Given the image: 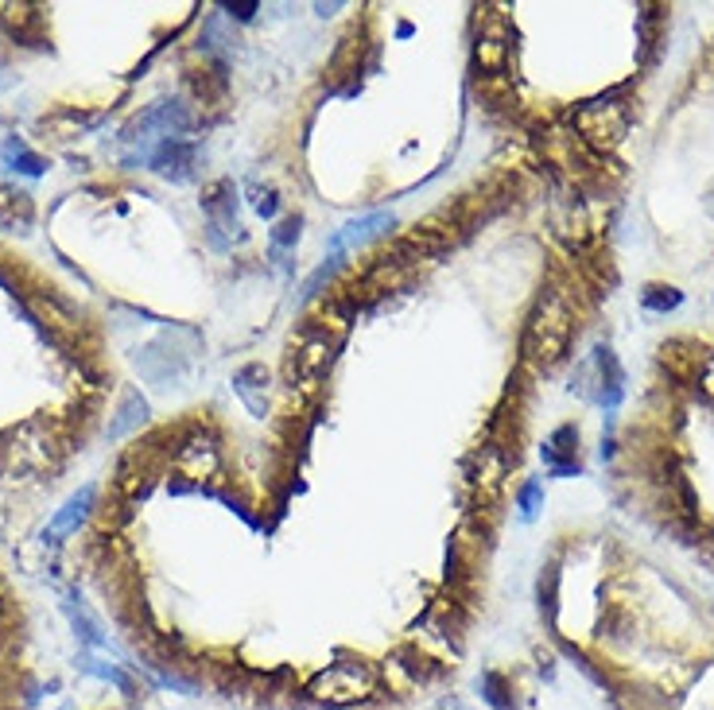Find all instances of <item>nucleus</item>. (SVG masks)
<instances>
[{"instance_id": "obj_14", "label": "nucleus", "mask_w": 714, "mask_h": 710, "mask_svg": "<svg viewBox=\"0 0 714 710\" xmlns=\"http://www.w3.org/2000/svg\"><path fill=\"white\" fill-rule=\"evenodd\" d=\"M544 505V485L540 482H524L520 485V517L532 520Z\"/></svg>"}, {"instance_id": "obj_1", "label": "nucleus", "mask_w": 714, "mask_h": 710, "mask_svg": "<svg viewBox=\"0 0 714 710\" xmlns=\"http://www.w3.org/2000/svg\"><path fill=\"white\" fill-rule=\"evenodd\" d=\"M338 350H342V334L326 330L319 319H303L292 334V350H288V381L299 392H315Z\"/></svg>"}, {"instance_id": "obj_13", "label": "nucleus", "mask_w": 714, "mask_h": 710, "mask_svg": "<svg viewBox=\"0 0 714 710\" xmlns=\"http://www.w3.org/2000/svg\"><path fill=\"white\" fill-rule=\"evenodd\" d=\"M555 590H559V567L548 563L544 575H540V610H544L548 621L555 617V606H559V602H555Z\"/></svg>"}, {"instance_id": "obj_15", "label": "nucleus", "mask_w": 714, "mask_h": 710, "mask_svg": "<svg viewBox=\"0 0 714 710\" xmlns=\"http://www.w3.org/2000/svg\"><path fill=\"white\" fill-rule=\"evenodd\" d=\"M338 260H342V257H334V260H330V264H323V268H319V272H315V276L307 280V288H303V295H307V299H315V295H319V288H323L326 280L334 276V268H338Z\"/></svg>"}, {"instance_id": "obj_18", "label": "nucleus", "mask_w": 714, "mask_h": 710, "mask_svg": "<svg viewBox=\"0 0 714 710\" xmlns=\"http://www.w3.org/2000/svg\"><path fill=\"white\" fill-rule=\"evenodd\" d=\"M699 388L714 400V354L703 357V365H699Z\"/></svg>"}, {"instance_id": "obj_4", "label": "nucleus", "mask_w": 714, "mask_h": 710, "mask_svg": "<svg viewBox=\"0 0 714 710\" xmlns=\"http://www.w3.org/2000/svg\"><path fill=\"white\" fill-rule=\"evenodd\" d=\"M540 454H544V462H548V470L555 478H579L583 474V466H579V431L571 423L559 427Z\"/></svg>"}, {"instance_id": "obj_6", "label": "nucleus", "mask_w": 714, "mask_h": 710, "mask_svg": "<svg viewBox=\"0 0 714 710\" xmlns=\"http://www.w3.org/2000/svg\"><path fill=\"white\" fill-rule=\"evenodd\" d=\"M594 365H598V404H606V408H617V400H621V392H625V377H621V365H617V357L610 346H598V357H594Z\"/></svg>"}, {"instance_id": "obj_19", "label": "nucleus", "mask_w": 714, "mask_h": 710, "mask_svg": "<svg viewBox=\"0 0 714 710\" xmlns=\"http://www.w3.org/2000/svg\"><path fill=\"white\" fill-rule=\"evenodd\" d=\"M226 12H229V16H237V20H249V16L257 12V4H229Z\"/></svg>"}, {"instance_id": "obj_2", "label": "nucleus", "mask_w": 714, "mask_h": 710, "mask_svg": "<svg viewBox=\"0 0 714 710\" xmlns=\"http://www.w3.org/2000/svg\"><path fill=\"white\" fill-rule=\"evenodd\" d=\"M571 303L563 291H548L524 330V357L532 365H555L571 342Z\"/></svg>"}, {"instance_id": "obj_3", "label": "nucleus", "mask_w": 714, "mask_h": 710, "mask_svg": "<svg viewBox=\"0 0 714 710\" xmlns=\"http://www.w3.org/2000/svg\"><path fill=\"white\" fill-rule=\"evenodd\" d=\"M629 125H633V109H629V101L621 94L594 97V101H586V105L575 109V129H579V136H583L590 148H598V152L617 148V144L625 140Z\"/></svg>"}, {"instance_id": "obj_16", "label": "nucleus", "mask_w": 714, "mask_h": 710, "mask_svg": "<svg viewBox=\"0 0 714 710\" xmlns=\"http://www.w3.org/2000/svg\"><path fill=\"white\" fill-rule=\"evenodd\" d=\"M299 226H303V218H288V222H280L276 233H272V241H276V245H295V241H299Z\"/></svg>"}, {"instance_id": "obj_8", "label": "nucleus", "mask_w": 714, "mask_h": 710, "mask_svg": "<svg viewBox=\"0 0 714 710\" xmlns=\"http://www.w3.org/2000/svg\"><path fill=\"white\" fill-rule=\"evenodd\" d=\"M90 501H94V489H82L78 497H70V501L63 505V513L51 520V528H47V540H55V536H66L70 528H78V520L86 517Z\"/></svg>"}, {"instance_id": "obj_11", "label": "nucleus", "mask_w": 714, "mask_h": 710, "mask_svg": "<svg viewBox=\"0 0 714 710\" xmlns=\"http://www.w3.org/2000/svg\"><path fill=\"white\" fill-rule=\"evenodd\" d=\"M392 226V214H369V218H361V222H350V226L342 229L338 237H334V245H357V241H369L373 233H381V229Z\"/></svg>"}, {"instance_id": "obj_9", "label": "nucleus", "mask_w": 714, "mask_h": 710, "mask_svg": "<svg viewBox=\"0 0 714 710\" xmlns=\"http://www.w3.org/2000/svg\"><path fill=\"white\" fill-rule=\"evenodd\" d=\"M257 385H268V373H264V365H245L237 377H233V388H237V396L257 412L264 416V400L257 396Z\"/></svg>"}, {"instance_id": "obj_10", "label": "nucleus", "mask_w": 714, "mask_h": 710, "mask_svg": "<svg viewBox=\"0 0 714 710\" xmlns=\"http://www.w3.org/2000/svg\"><path fill=\"white\" fill-rule=\"evenodd\" d=\"M191 86H195L202 105H218V101H226V70H222V66L195 70V74H191Z\"/></svg>"}, {"instance_id": "obj_17", "label": "nucleus", "mask_w": 714, "mask_h": 710, "mask_svg": "<svg viewBox=\"0 0 714 710\" xmlns=\"http://www.w3.org/2000/svg\"><path fill=\"white\" fill-rule=\"evenodd\" d=\"M253 206H257L264 218H272V214H276V191H260V187H253Z\"/></svg>"}, {"instance_id": "obj_12", "label": "nucleus", "mask_w": 714, "mask_h": 710, "mask_svg": "<svg viewBox=\"0 0 714 710\" xmlns=\"http://www.w3.org/2000/svg\"><path fill=\"white\" fill-rule=\"evenodd\" d=\"M641 299H645V307H649V311H676L683 295L676 288H664V284H649Z\"/></svg>"}, {"instance_id": "obj_7", "label": "nucleus", "mask_w": 714, "mask_h": 710, "mask_svg": "<svg viewBox=\"0 0 714 710\" xmlns=\"http://www.w3.org/2000/svg\"><path fill=\"white\" fill-rule=\"evenodd\" d=\"M35 218L32 194L16 191V187H0V226H16L28 229Z\"/></svg>"}, {"instance_id": "obj_5", "label": "nucleus", "mask_w": 714, "mask_h": 710, "mask_svg": "<svg viewBox=\"0 0 714 710\" xmlns=\"http://www.w3.org/2000/svg\"><path fill=\"white\" fill-rule=\"evenodd\" d=\"M152 167L160 171V175H167V179H191V171H195V148L191 144H183V140H163L160 152L152 156Z\"/></svg>"}]
</instances>
